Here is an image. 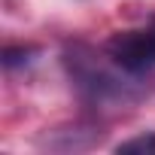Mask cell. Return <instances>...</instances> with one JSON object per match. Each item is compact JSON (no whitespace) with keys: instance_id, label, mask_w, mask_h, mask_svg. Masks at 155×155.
Segmentation results:
<instances>
[{"instance_id":"cell-1","label":"cell","mask_w":155,"mask_h":155,"mask_svg":"<svg viewBox=\"0 0 155 155\" xmlns=\"http://www.w3.org/2000/svg\"><path fill=\"white\" fill-rule=\"evenodd\" d=\"M107 58L131 73V76H140V73H149L155 67V37L149 28H137V31H119L107 40Z\"/></svg>"},{"instance_id":"cell-2","label":"cell","mask_w":155,"mask_h":155,"mask_svg":"<svg viewBox=\"0 0 155 155\" xmlns=\"http://www.w3.org/2000/svg\"><path fill=\"white\" fill-rule=\"evenodd\" d=\"M119 152H125V155H155V131H146V134H137V137L119 143Z\"/></svg>"},{"instance_id":"cell-3","label":"cell","mask_w":155,"mask_h":155,"mask_svg":"<svg viewBox=\"0 0 155 155\" xmlns=\"http://www.w3.org/2000/svg\"><path fill=\"white\" fill-rule=\"evenodd\" d=\"M149 31H152V37H155V15H152V21H149Z\"/></svg>"}]
</instances>
